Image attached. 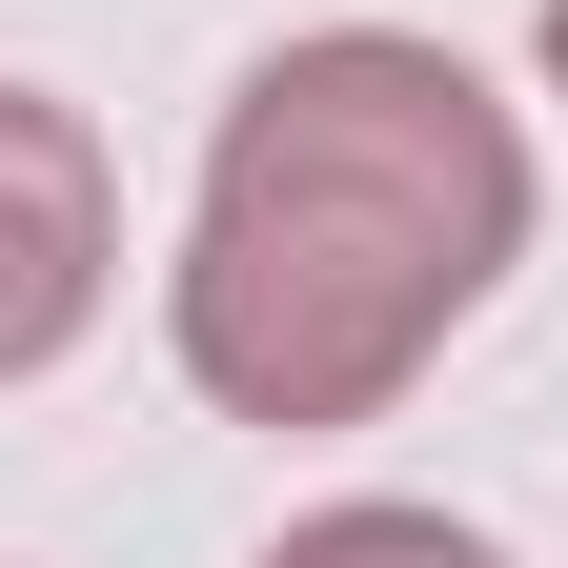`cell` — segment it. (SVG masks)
Instances as JSON below:
<instances>
[{
  "label": "cell",
  "mask_w": 568,
  "mask_h": 568,
  "mask_svg": "<svg viewBox=\"0 0 568 568\" xmlns=\"http://www.w3.org/2000/svg\"><path fill=\"white\" fill-rule=\"evenodd\" d=\"M508 264H528V122L487 102V61L406 21H305L244 61L203 142L163 345L224 426H386Z\"/></svg>",
  "instance_id": "1"
},
{
  "label": "cell",
  "mask_w": 568,
  "mask_h": 568,
  "mask_svg": "<svg viewBox=\"0 0 568 568\" xmlns=\"http://www.w3.org/2000/svg\"><path fill=\"white\" fill-rule=\"evenodd\" d=\"M102 284H122V163H102V122L41 102V82H0V386H41L61 345L102 325Z\"/></svg>",
  "instance_id": "2"
},
{
  "label": "cell",
  "mask_w": 568,
  "mask_h": 568,
  "mask_svg": "<svg viewBox=\"0 0 568 568\" xmlns=\"http://www.w3.org/2000/svg\"><path fill=\"white\" fill-rule=\"evenodd\" d=\"M264 568H508V548H487L467 508H386V487H345V508H305Z\"/></svg>",
  "instance_id": "3"
},
{
  "label": "cell",
  "mask_w": 568,
  "mask_h": 568,
  "mask_svg": "<svg viewBox=\"0 0 568 568\" xmlns=\"http://www.w3.org/2000/svg\"><path fill=\"white\" fill-rule=\"evenodd\" d=\"M548 102H568V0H548Z\"/></svg>",
  "instance_id": "4"
}]
</instances>
